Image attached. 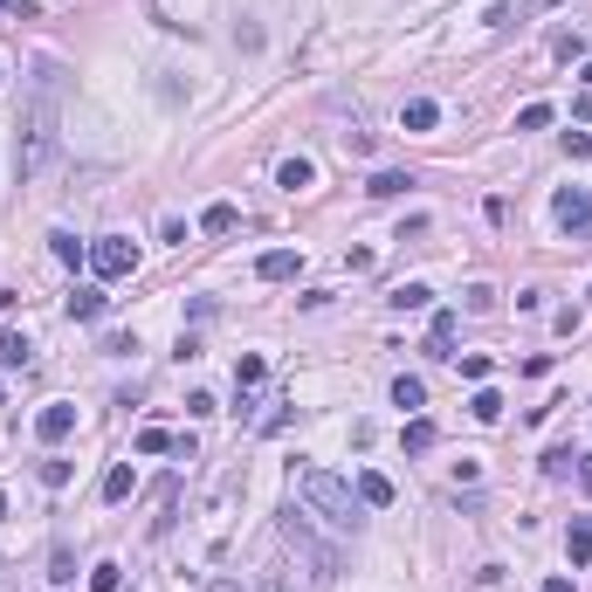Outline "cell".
<instances>
[{
    "instance_id": "1",
    "label": "cell",
    "mask_w": 592,
    "mask_h": 592,
    "mask_svg": "<svg viewBox=\"0 0 592 592\" xmlns=\"http://www.w3.org/2000/svg\"><path fill=\"white\" fill-rule=\"evenodd\" d=\"M56 117H63V63L56 56H42L35 63V97L28 110H21V179H35V172L56 158Z\"/></svg>"
},
{
    "instance_id": "2",
    "label": "cell",
    "mask_w": 592,
    "mask_h": 592,
    "mask_svg": "<svg viewBox=\"0 0 592 592\" xmlns=\"http://www.w3.org/2000/svg\"><path fill=\"white\" fill-rule=\"evenodd\" d=\"M290 489H296V503L311 516H324V524H338V530H352L359 524V489L344 483V475H331V468H317V462H296L290 468Z\"/></svg>"
},
{
    "instance_id": "3",
    "label": "cell",
    "mask_w": 592,
    "mask_h": 592,
    "mask_svg": "<svg viewBox=\"0 0 592 592\" xmlns=\"http://www.w3.org/2000/svg\"><path fill=\"white\" fill-rule=\"evenodd\" d=\"M276 530H282V545H290L296 558L311 565V578H317V586H331V578L344 572V551L331 545V537H317V530H311V516L296 510V503H290V510H282V524H276Z\"/></svg>"
},
{
    "instance_id": "4",
    "label": "cell",
    "mask_w": 592,
    "mask_h": 592,
    "mask_svg": "<svg viewBox=\"0 0 592 592\" xmlns=\"http://www.w3.org/2000/svg\"><path fill=\"white\" fill-rule=\"evenodd\" d=\"M138 269V241H125V234H97L90 241V276L97 282H117Z\"/></svg>"
},
{
    "instance_id": "5",
    "label": "cell",
    "mask_w": 592,
    "mask_h": 592,
    "mask_svg": "<svg viewBox=\"0 0 592 592\" xmlns=\"http://www.w3.org/2000/svg\"><path fill=\"white\" fill-rule=\"evenodd\" d=\"M551 214H558V228L572 234V241H592V193H578V187H565L558 200H551Z\"/></svg>"
},
{
    "instance_id": "6",
    "label": "cell",
    "mask_w": 592,
    "mask_h": 592,
    "mask_svg": "<svg viewBox=\"0 0 592 592\" xmlns=\"http://www.w3.org/2000/svg\"><path fill=\"white\" fill-rule=\"evenodd\" d=\"M69 427H77V406H63V400H56V406H42V413H35V434H42L48 448H56V441H69Z\"/></svg>"
},
{
    "instance_id": "7",
    "label": "cell",
    "mask_w": 592,
    "mask_h": 592,
    "mask_svg": "<svg viewBox=\"0 0 592 592\" xmlns=\"http://www.w3.org/2000/svg\"><path fill=\"white\" fill-rule=\"evenodd\" d=\"M104 303H110V296L97 290V282H77V290H69V317H77V324H97V317H104Z\"/></svg>"
},
{
    "instance_id": "8",
    "label": "cell",
    "mask_w": 592,
    "mask_h": 592,
    "mask_svg": "<svg viewBox=\"0 0 592 592\" xmlns=\"http://www.w3.org/2000/svg\"><path fill=\"white\" fill-rule=\"evenodd\" d=\"M296 269H303V255H296V249H269L262 262H255V276H262V282H290Z\"/></svg>"
},
{
    "instance_id": "9",
    "label": "cell",
    "mask_w": 592,
    "mask_h": 592,
    "mask_svg": "<svg viewBox=\"0 0 592 592\" xmlns=\"http://www.w3.org/2000/svg\"><path fill=\"white\" fill-rule=\"evenodd\" d=\"M359 503H365V510H386V503H393V483L379 475V468H365V475H359Z\"/></svg>"
},
{
    "instance_id": "10",
    "label": "cell",
    "mask_w": 592,
    "mask_h": 592,
    "mask_svg": "<svg viewBox=\"0 0 592 592\" xmlns=\"http://www.w3.org/2000/svg\"><path fill=\"white\" fill-rule=\"evenodd\" d=\"M48 249H56V262H69V269H77V262H90V241H77L69 228H56V234H48Z\"/></svg>"
},
{
    "instance_id": "11",
    "label": "cell",
    "mask_w": 592,
    "mask_h": 592,
    "mask_svg": "<svg viewBox=\"0 0 592 592\" xmlns=\"http://www.w3.org/2000/svg\"><path fill=\"white\" fill-rule=\"evenodd\" d=\"M565 558H572V565L592 558V524H586V516H572V530H565Z\"/></svg>"
},
{
    "instance_id": "12",
    "label": "cell",
    "mask_w": 592,
    "mask_h": 592,
    "mask_svg": "<svg viewBox=\"0 0 592 592\" xmlns=\"http://www.w3.org/2000/svg\"><path fill=\"white\" fill-rule=\"evenodd\" d=\"M311 179H317V172H311V158H282V166H276V187H290V193H303Z\"/></svg>"
},
{
    "instance_id": "13",
    "label": "cell",
    "mask_w": 592,
    "mask_h": 592,
    "mask_svg": "<svg viewBox=\"0 0 592 592\" xmlns=\"http://www.w3.org/2000/svg\"><path fill=\"white\" fill-rule=\"evenodd\" d=\"M441 125V104L434 97H413V104H406V131H434Z\"/></svg>"
},
{
    "instance_id": "14",
    "label": "cell",
    "mask_w": 592,
    "mask_h": 592,
    "mask_svg": "<svg viewBox=\"0 0 592 592\" xmlns=\"http://www.w3.org/2000/svg\"><path fill=\"white\" fill-rule=\"evenodd\" d=\"M406 187H413L406 172H373V179H365V193H373V200H400Z\"/></svg>"
},
{
    "instance_id": "15",
    "label": "cell",
    "mask_w": 592,
    "mask_h": 592,
    "mask_svg": "<svg viewBox=\"0 0 592 592\" xmlns=\"http://www.w3.org/2000/svg\"><path fill=\"white\" fill-rule=\"evenodd\" d=\"M400 441H406V454H427V448H434V421H421V413H413V421L400 427Z\"/></svg>"
},
{
    "instance_id": "16",
    "label": "cell",
    "mask_w": 592,
    "mask_h": 592,
    "mask_svg": "<svg viewBox=\"0 0 592 592\" xmlns=\"http://www.w3.org/2000/svg\"><path fill=\"white\" fill-rule=\"evenodd\" d=\"M393 406H406V413H413V406H427V386H421L413 373H400V379H393Z\"/></svg>"
},
{
    "instance_id": "17",
    "label": "cell",
    "mask_w": 592,
    "mask_h": 592,
    "mask_svg": "<svg viewBox=\"0 0 592 592\" xmlns=\"http://www.w3.org/2000/svg\"><path fill=\"white\" fill-rule=\"evenodd\" d=\"M448 344H454V311H434V331H427V352H434V359H448Z\"/></svg>"
},
{
    "instance_id": "18",
    "label": "cell",
    "mask_w": 592,
    "mask_h": 592,
    "mask_svg": "<svg viewBox=\"0 0 592 592\" xmlns=\"http://www.w3.org/2000/svg\"><path fill=\"white\" fill-rule=\"evenodd\" d=\"M200 228H207V234H234V228H241V214H234L228 200H214V207L200 214Z\"/></svg>"
},
{
    "instance_id": "19",
    "label": "cell",
    "mask_w": 592,
    "mask_h": 592,
    "mask_svg": "<svg viewBox=\"0 0 592 592\" xmlns=\"http://www.w3.org/2000/svg\"><path fill=\"white\" fill-rule=\"evenodd\" d=\"M427 296H434L427 282H400V290H393L386 303H393V311H427Z\"/></svg>"
},
{
    "instance_id": "20",
    "label": "cell",
    "mask_w": 592,
    "mask_h": 592,
    "mask_svg": "<svg viewBox=\"0 0 592 592\" xmlns=\"http://www.w3.org/2000/svg\"><path fill=\"white\" fill-rule=\"evenodd\" d=\"M131 489H138V475H131V468L117 462V468H110V475H104V503H125Z\"/></svg>"
},
{
    "instance_id": "21",
    "label": "cell",
    "mask_w": 592,
    "mask_h": 592,
    "mask_svg": "<svg viewBox=\"0 0 592 592\" xmlns=\"http://www.w3.org/2000/svg\"><path fill=\"white\" fill-rule=\"evenodd\" d=\"M551 56H558V63H578V56H586V35H578V28H558V35H551Z\"/></svg>"
},
{
    "instance_id": "22",
    "label": "cell",
    "mask_w": 592,
    "mask_h": 592,
    "mask_svg": "<svg viewBox=\"0 0 592 592\" xmlns=\"http://www.w3.org/2000/svg\"><path fill=\"white\" fill-rule=\"evenodd\" d=\"M262 379H269V365L255 359V352H249V359H241V365H234V393H255V386H262Z\"/></svg>"
},
{
    "instance_id": "23",
    "label": "cell",
    "mask_w": 592,
    "mask_h": 592,
    "mask_svg": "<svg viewBox=\"0 0 592 592\" xmlns=\"http://www.w3.org/2000/svg\"><path fill=\"white\" fill-rule=\"evenodd\" d=\"M0 365H28V338L21 331H0Z\"/></svg>"
},
{
    "instance_id": "24",
    "label": "cell",
    "mask_w": 592,
    "mask_h": 592,
    "mask_svg": "<svg viewBox=\"0 0 592 592\" xmlns=\"http://www.w3.org/2000/svg\"><path fill=\"white\" fill-rule=\"evenodd\" d=\"M572 468H578V454H572V448H551V454H545V475H551V483H565Z\"/></svg>"
},
{
    "instance_id": "25",
    "label": "cell",
    "mask_w": 592,
    "mask_h": 592,
    "mask_svg": "<svg viewBox=\"0 0 592 592\" xmlns=\"http://www.w3.org/2000/svg\"><path fill=\"white\" fill-rule=\"evenodd\" d=\"M551 125V104H524L516 110V131H545Z\"/></svg>"
},
{
    "instance_id": "26",
    "label": "cell",
    "mask_w": 592,
    "mask_h": 592,
    "mask_svg": "<svg viewBox=\"0 0 592 592\" xmlns=\"http://www.w3.org/2000/svg\"><path fill=\"white\" fill-rule=\"evenodd\" d=\"M90 592H125V572H117V565H97V572H90Z\"/></svg>"
},
{
    "instance_id": "27",
    "label": "cell",
    "mask_w": 592,
    "mask_h": 592,
    "mask_svg": "<svg viewBox=\"0 0 592 592\" xmlns=\"http://www.w3.org/2000/svg\"><path fill=\"white\" fill-rule=\"evenodd\" d=\"M468 413H475V421H496V413H503V400H496V393H475V400H468Z\"/></svg>"
},
{
    "instance_id": "28",
    "label": "cell",
    "mask_w": 592,
    "mask_h": 592,
    "mask_svg": "<svg viewBox=\"0 0 592 592\" xmlns=\"http://www.w3.org/2000/svg\"><path fill=\"white\" fill-rule=\"evenodd\" d=\"M166 448H172L166 427H145V434H138V454H166Z\"/></svg>"
},
{
    "instance_id": "29",
    "label": "cell",
    "mask_w": 592,
    "mask_h": 592,
    "mask_svg": "<svg viewBox=\"0 0 592 592\" xmlns=\"http://www.w3.org/2000/svg\"><path fill=\"white\" fill-rule=\"evenodd\" d=\"M42 489H69V462H42Z\"/></svg>"
},
{
    "instance_id": "30",
    "label": "cell",
    "mask_w": 592,
    "mask_h": 592,
    "mask_svg": "<svg viewBox=\"0 0 592 592\" xmlns=\"http://www.w3.org/2000/svg\"><path fill=\"white\" fill-rule=\"evenodd\" d=\"M462 379H475V386L489 379V359H483V352H468V359H462Z\"/></svg>"
},
{
    "instance_id": "31",
    "label": "cell",
    "mask_w": 592,
    "mask_h": 592,
    "mask_svg": "<svg viewBox=\"0 0 592 592\" xmlns=\"http://www.w3.org/2000/svg\"><path fill=\"white\" fill-rule=\"evenodd\" d=\"M249 592H290V586H282V572H262V578H255Z\"/></svg>"
},
{
    "instance_id": "32",
    "label": "cell",
    "mask_w": 592,
    "mask_h": 592,
    "mask_svg": "<svg viewBox=\"0 0 592 592\" xmlns=\"http://www.w3.org/2000/svg\"><path fill=\"white\" fill-rule=\"evenodd\" d=\"M578 489L592 496V454H578Z\"/></svg>"
},
{
    "instance_id": "33",
    "label": "cell",
    "mask_w": 592,
    "mask_h": 592,
    "mask_svg": "<svg viewBox=\"0 0 592 592\" xmlns=\"http://www.w3.org/2000/svg\"><path fill=\"white\" fill-rule=\"evenodd\" d=\"M207 592H249V586H241V578H214Z\"/></svg>"
},
{
    "instance_id": "34",
    "label": "cell",
    "mask_w": 592,
    "mask_h": 592,
    "mask_svg": "<svg viewBox=\"0 0 592 592\" xmlns=\"http://www.w3.org/2000/svg\"><path fill=\"white\" fill-rule=\"evenodd\" d=\"M545 592H578V586H572V578H545Z\"/></svg>"
},
{
    "instance_id": "35",
    "label": "cell",
    "mask_w": 592,
    "mask_h": 592,
    "mask_svg": "<svg viewBox=\"0 0 592 592\" xmlns=\"http://www.w3.org/2000/svg\"><path fill=\"white\" fill-rule=\"evenodd\" d=\"M586 90H592V63H586Z\"/></svg>"
}]
</instances>
